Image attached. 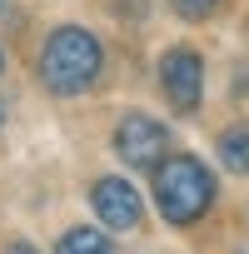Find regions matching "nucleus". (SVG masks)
<instances>
[{
	"mask_svg": "<svg viewBox=\"0 0 249 254\" xmlns=\"http://www.w3.org/2000/svg\"><path fill=\"white\" fill-rule=\"evenodd\" d=\"M0 5H5V0H0Z\"/></svg>",
	"mask_w": 249,
	"mask_h": 254,
	"instance_id": "obj_12",
	"label": "nucleus"
},
{
	"mask_svg": "<svg viewBox=\"0 0 249 254\" xmlns=\"http://www.w3.org/2000/svg\"><path fill=\"white\" fill-rule=\"evenodd\" d=\"M5 254H40V249H35V244H25V239H15V244H10Z\"/></svg>",
	"mask_w": 249,
	"mask_h": 254,
	"instance_id": "obj_9",
	"label": "nucleus"
},
{
	"mask_svg": "<svg viewBox=\"0 0 249 254\" xmlns=\"http://www.w3.org/2000/svg\"><path fill=\"white\" fill-rule=\"evenodd\" d=\"M0 125H5V105H0Z\"/></svg>",
	"mask_w": 249,
	"mask_h": 254,
	"instance_id": "obj_10",
	"label": "nucleus"
},
{
	"mask_svg": "<svg viewBox=\"0 0 249 254\" xmlns=\"http://www.w3.org/2000/svg\"><path fill=\"white\" fill-rule=\"evenodd\" d=\"M110 229H95V224H75L55 239V254H110Z\"/></svg>",
	"mask_w": 249,
	"mask_h": 254,
	"instance_id": "obj_6",
	"label": "nucleus"
},
{
	"mask_svg": "<svg viewBox=\"0 0 249 254\" xmlns=\"http://www.w3.org/2000/svg\"><path fill=\"white\" fill-rule=\"evenodd\" d=\"M170 5H175L185 20H204V15H214V5H219V0H170Z\"/></svg>",
	"mask_w": 249,
	"mask_h": 254,
	"instance_id": "obj_8",
	"label": "nucleus"
},
{
	"mask_svg": "<svg viewBox=\"0 0 249 254\" xmlns=\"http://www.w3.org/2000/svg\"><path fill=\"white\" fill-rule=\"evenodd\" d=\"M0 70H5V55H0Z\"/></svg>",
	"mask_w": 249,
	"mask_h": 254,
	"instance_id": "obj_11",
	"label": "nucleus"
},
{
	"mask_svg": "<svg viewBox=\"0 0 249 254\" xmlns=\"http://www.w3.org/2000/svg\"><path fill=\"white\" fill-rule=\"evenodd\" d=\"M90 209H95V219H100L110 234L135 229V224L145 219V199H140V190H135L130 180H120V175H100V180L90 185Z\"/></svg>",
	"mask_w": 249,
	"mask_h": 254,
	"instance_id": "obj_5",
	"label": "nucleus"
},
{
	"mask_svg": "<svg viewBox=\"0 0 249 254\" xmlns=\"http://www.w3.org/2000/svg\"><path fill=\"white\" fill-rule=\"evenodd\" d=\"M155 204L170 224H194L214 204V175L194 155H165L155 165Z\"/></svg>",
	"mask_w": 249,
	"mask_h": 254,
	"instance_id": "obj_2",
	"label": "nucleus"
},
{
	"mask_svg": "<svg viewBox=\"0 0 249 254\" xmlns=\"http://www.w3.org/2000/svg\"><path fill=\"white\" fill-rule=\"evenodd\" d=\"M115 155L135 170H155L165 155H170V125H160L155 115H124L115 125Z\"/></svg>",
	"mask_w": 249,
	"mask_h": 254,
	"instance_id": "obj_3",
	"label": "nucleus"
},
{
	"mask_svg": "<svg viewBox=\"0 0 249 254\" xmlns=\"http://www.w3.org/2000/svg\"><path fill=\"white\" fill-rule=\"evenodd\" d=\"M160 90L170 100L175 115H194L199 100H204V60L189 50V45H175L160 55Z\"/></svg>",
	"mask_w": 249,
	"mask_h": 254,
	"instance_id": "obj_4",
	"label": "nucleus"
},
{
	"mask_svg": "<svg viewBox=\"0 0 249 254\" xmlns=\"http://www.w3.org/2000/svg\"><path fill=\"white\" fill-rule=\"evenodd\" d=\"M219 160L234 175H249V125H229V130L219 135Z\"/></svg>",
	"mask_w": 249,
	"mask_h": 254,
	"instance_id": "obj_7",
	"label": "nucleus"
},
{
	"mask_svg": "<svg viewBox=\"0 0 249 254\" xmlns=\"http://www.w3.org/2000/svg\"><path fill=\"white\" fill-rule=\"evenodd\" d=\"M244 254H249V249H244Z\"/></svg>",
	"mask_w": 249,
	"mask_h": 254,
	"instance_id": "obj_13",
	"label": "nucleus"
},
{
	"mask_svg": "<svg viewBox=\"0 0 249 254\" xmlns=\"http://www.w3.org/2000/svg\"><path fill=\"white\" fill-rule=\"evenodd\" d=\"M105 50L85 25H60L40 45V85L50 95H85L100 80Z\"/></svg>",
	"mask_w": 249,
	"mask_h": 254,
	"instance_id": "obj_1",
	"label": "nucleus"
}]
</instances>
